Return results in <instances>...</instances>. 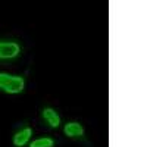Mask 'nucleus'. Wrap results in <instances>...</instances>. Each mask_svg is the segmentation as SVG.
<instances>
[{"label":"nucleus","mask_w":147,"mask_h":147,"mask_svg":"<svg viewBox=\"0 0 147 147\" xmlns=\"http://www.w3.org/2000/svg\"><path fill=\"white\" fill-rule=\"evenodd\" d=\"M24 78L7 74H0V88L6 93H21L24 90Z\"/></svg>","instance_id":"f257e3e1"},{"label":"nucleus","mask_w":147,"mask_h":147,"mask_svg":"<svg viewBox=\"0 0 147 147\" xmlns=\"http://www.w3.org/2000/svg\"><path fill=\"white\" fill-rule=\"evenodd\" d=\"M19 53V46L12 41H0V59H10Z\"/></svg>","instance_id":"f03ea898"},{"label":"nucleus","mask_w":147,"mask_h":147,"mask_svg":"<svg viewBox=\"0 0 147 147\" xmlns=\"http://www.w3.org/2000/svg\"><path fill=\"white\" fill-rule=\"evenodd\" d=\"M43 116H44V119L47 121V124L50 125V127H53V128H57L59 127L60 118H59V115L55 112L53 109H44L43 110Z\"/></svg>","instance_id":"7ed1b4c3"},{"label":"nucleus","mask_w":147,"mask_h":147,"mask_svg":"<svg viewBox=\"0 0 147 147\" xmlns=\"http://www.w3.org/2000/svg\"><path fill=\"white\" fill-rule=\"evenodd\" d=\"M65 134L68 137H80L84 134V128L77 122H69L65 125Z\"/></svg>","instance_id":"20e7f679"},{"label":"nucleus","mask_w":147,"mask_h":147,"mask_svg":"<svg viewBox=\"0 0 147 147\" xmlns=\"http://www.w3.org/2000/svg\"><path fill=\"white\" fill-rule=\"evenodd\" d=\"M31 136H32V129H31V128L22 129V131H19L16 136H15V138H13V144L18 146V147H21V146H24V144H25V143L30 140Z\"/></svg>","instance_id":"39448f33"},{"label":"nucleus","mask_w":147,"mask_h":147,"mask_svg":"<svg viewBox=\"0 0 147 147\" xmlns=\"http://www.w3.org/2000/svg\"><path fill=\"white\" fill-rule=\"evenodd\" d=\"M30 147H53V140L52 138H38L31 143Z\"/></svg>","instance_id":"423d86ee"}]
</instances>
